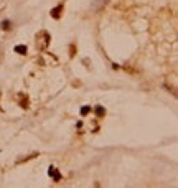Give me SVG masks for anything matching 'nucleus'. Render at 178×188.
Here are the masks:
<instances>
[{
    "label": "nucleus",
    "mask_w": 178,
    "mask_h": 188,
    "mask_svg": "<svg viewBox=\"0 0 178 188\" xmlns=\"http://www.w3.org/2000/svg\"><path fill=\"white\" fill-rule=\"evenodd\" d=\"M91 112V106H84V107H81V115H86Z\"/></svg>",
    "instance_id": "423d86ee"
},
{
    "label": "nucleus",
    "mask_w": 178,
    "mask_h": 188,
    "mask_svg": "<svg viewBox=\"0 0 178 188\" xmlns=\"http://www.w3.org/2000/svg\"><path fill=\"white\" fill-rule=\"evenodd\" d=\"M61 10H63V5H58V7H54L51 10V17L53 18H59V13H61Z\"/></svg>",
    "instance_id": "f03ea898"
},
{
    "label": "nucleus",
    "mask_w": 178,
    "mask_h": 188,
    "mask_svg": "<svg viewBox=\"0 0 178 188\" xmlns=\"http://www.w3.org/2000/svg\"><path fill=\"white\" fill-rule=\"evenodd\" d=\"M0 27H2V30H5V32H7V30H10V21H8V20H3Z\"/></svg>",
    "instance_id": "39448f33"
},
{
    "label": "nucleus",
    "mask_w": 178,
    "mask_h": 188,
    "mask_svg": "<svg viewBox=\"0 0 178 188\" xmlns=\"http://www.w3.org/2000/svg\"><path fill=\"white\" fill-rule=\"evenodd\" d=\"M104 114H105V109L102 107V106H97V107H96V115H97V117H102Z\"/></svg>",
    "instance_id": "20e7f679"
},
{
    "label": "nucleus",
    "mask_w": 178,
    "mask_h": 188,
    "mask_svg": "<svg viewBox=\"0 0 178 188\" xmlns=\"http://www.w3.org/2000/svg\"><path fill=\"white\" fill-rule=\"evenodd\" d=\"M48 175H50V177H51L54 181H59L61 178H63V177H61V173H59V172H58L54 167H50V168H48Z\"/></svg>",
    "instance_id": "f257e3e1"
},
{
    "label": "nucleus",
    "mask_w": 178,
    "mask_h": 188,
    "mask_svg": "<svg viewBox=\"0 0 178 188\" xmlns=\"http://www.w3.org/2000/svg\"><path fill=\"white\" fill-rule=\"evenodd\" d=\"M15 51H17L18 54H26V51H28V50H26L25 45H17V46H15Z\"/></svg>",
    "instance_id": "7ed1b4c3"
}]
</instances>
